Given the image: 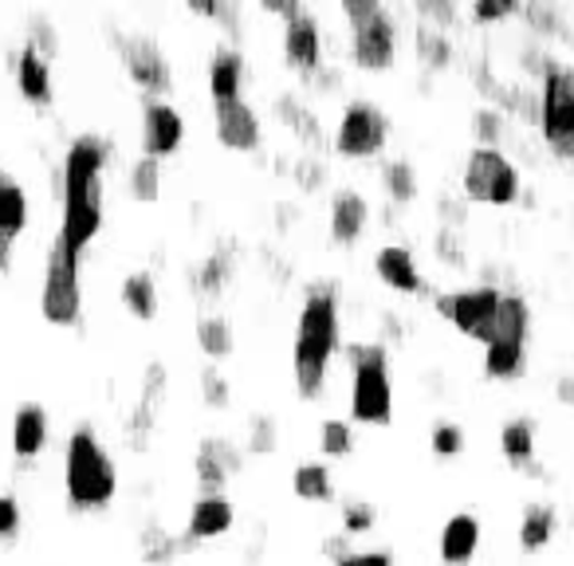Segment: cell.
<instances>
[{
  "mask_svg": "<svg viewBox=\"0 0 574 566\" xmlns=\"http://www.w3.org/2000/svg\"><path fill=\"white\" fill-rule=\"evenodd\" d=\"M111 161V142L99 134H79L64 154V178H59V197H64V217H59V240L76 256L91 245L103 228V173Z\"/></svg>",
  "mask_w": 574,
  "mask_h": 566,
  "instance_id": "obj_1",
  "label": "cell"
},
{
  "mask_svg": "<svg viewBox=\"0 0 574 566\" xmlns=\"http://www.w3.org/2000/svg\"><path fill=\"white\" fill-rule=\"evenodd\" d=\"M342 347V330H339V287L335 283H311L307 295H303V312H300V330H295V394L303 401H315L327 389V370L330 359L339 354Z\"/></svg>",
  "mask_w": 574,
  "mask_h": 566,
  "instance_id": "obj_2",
  "label": "cell"
},
{
  "mask_svg": "<svg viewBox=\"0 0 574 566\" xmlns=\"http://www.w3.org/2000/svg\"><path fill=\"white\" fill-rule=\"evenodd\" d=\"M64 488L71 508L79 511H103L111 508L114 491H119V472L114 461L99 444V433L91 424H79L76 433L67 437L64 449Z\"/></svg>",
  "mask_w": 574,
  "mask_h": 566,
  "instance_id": "obj_3",
  "label": "cell"
},
{
  "mask_svg": "<svg viewBox=\"0 0 574 566\" xmlns=\"http://www.w3.org/2000/svg\"><path fill=\"white\" fill-rule=\"evenodd\" d=\"M350 362V417L358 424L394 421V377H390V354L382 342H354L347 347Z\"/></svg>",
  "mask_w": 574,
  "mask_h": 566,
  "instance_id": "obj_4",
  "label": "cell"
},
{
  "mask_svg": "<svg viewBox=\"0 0 574 566\" xmlns=\"http://www.w3.org/2000/svg\"><path fill=\"white\" fill-rule=\"evenodd\" d=\"M342 16L350 24V64L362 71H386L397 56V29L382 4L374 0H347Z\"/></svg>",
  "mask_w": 574,
  "mask_h": 566,
  "instance_id": "obj_5",
  "label": "cell"
},
{
  "mask_svg": "<svg viewBox=\"0 0 574 566\" xmlns=\"http://www.w3.org/2000/svg\"><path fill=\"white\" fill-rule=\"evenodd\" d=\"M79 260L64 240H52L44 260V287H40V312L52 327H79L83 319V283H79Z\"/></svg>",
  "mask_w": 574,
  "mask_h": 566,
  "instance_id": "obj_6",
  "label": "cell"
},
{
  "mask_svg": "<svg viewBox=\"0 0 574 566\" xmlns=\"http://www.w3.org/2000/svg\"><path fill=\"white\" fill-rule=\"evenodd\" d=\"M519 193H524L519 170L504 158V150L476 146V150L469 154V161H464V201L508 208L519 201Z\"/></svg>",
  "mask_w": 574,
  "mask_h": 566,
  "instance_id": "obj_7",
  "label": "cell"
},
{
  "mask_svg": "<svg viewBox=\"0 0 574 566\" xmlns=\"http://www.w3.org/2000/svg\"><path fill=\"white\" fill-rule=\"evenodd\" d=\"M539 131L559 158H574V71L551 67L539 91Z\"/></svg>",
  "mask_w": 574,
  "mask_h": 566,
  "instance_id": "obj_8",
  "label": "cell"
},
{
  "mask_svg": "<svg viewBox=\"0 0 574 566\" xmlns=\"http://www.w3.org/2000/svg\"><path fill=\"white\" fill-rule=\"evenodd\" d=\"M499 287L484 283V287H472V292H444L437 295V312L441 319H449L452 327L469 335V339L492 342V330H496V312H499Z\"/></svg>",
  "mask_w": 574,
  "mask_h": 566,
  "instance_id": "obj_9",
  "label": "cell"
},
{
  "mask_svg": "<svg viewBox=\"0 0 574 566\" xmlns=\"http://www.w3.org/2000/svg\"><path fill=\"white\" fill-rule=\"evenodd\" d=\"M390 142V118L374 103H347L335 131V154L339 158H378Z\"/></svg>",
  "mask_w": 574,
  "mask_h": 566,
  "instance_id": "obj_10",
  "label": "cell"
},
{
  "mask_svg": "<svg viewBox=\"0 0 574 566\" xmlns=\"http://www.w3.org/2000/svg\"><path fill=\"white\" fill-rule=\"evenodd\" d=\"M119 56H123V67L126 76L142 87V91L150 94V99H161V94H170L173 87V71H170V59L166 52L158 47V39L142 36H119Z\"/></svg>",
  "mask_w": 574,
  "mask_h": 566,
  "instance_id": "obj_11",
  "label": "cell"
},
{
  "mask_svg": "<svg viewBox=\"0 0 574 566\" xmlns=\"http://www.w3.org/2000/svg\"><path fill=\"white\" fill-rule=\"evenodd\" d=\"M185 142V118L166 99H146L142 106V158H173Z\"/></svg>",
  "mask_w": 574,
  "mask_h": 566,
  "instance_id": "obj_12",
  "label": "cell"
},
{
  "mask_svg": "<svg viewBox=\"0 0 574 566\" xmlns=\"http://www.w3.org/2000/svg\"><path fill=\"white\" fill-rule=\"evenodd\" d=\"M283 64L292 67V71H300V76H307V79L323 67L319 20L311 16L307 9L283 24Z\"/></svg>",
  "mask_w": 574,
  "mask_h": 566,
  "instance_id": "obj_13",
  "label": "cell"
},
{
  "mask_svg": "<svg viewBox=\"0 0 574 566\" xmlns=\"http://www.w3.org/2000/svg\"><path fill=\"white\" fill-rule=\"evenodd\" d=\"M245 468V453L225 437H209L198 449V484L201 496H225V484Z\"/></svg>",
  "mask_w": 574,
  "mask_h": 566,
  "instance_id": "obj_14",
  "label": "cell"
},
{
  "mask_svg": "<svg viewBox=\"0 0 574 566\" xmlns=\"http://www.w3.org/2000/svg\"><path fill=\"white\" fill-rule=\"evenodd\" d=\"M217 114V142L233 154H252L260 150V114L245 103V99H233V103H213Z\"/></svg>",
  "mask_w": 574,
  "mask_h": 566,
  "instance_id": "obj_15",
  "label": "cell"
},
{
  "mask_svg": "<svg viewBox=\"0 0 574 566\" xmlns=\"http://www.w3.org/2000/svg\"><path fill=\"white\" fill-rule=\"evenodd\" d=\"M370 225V205L358 189H339L330 197V240L335 245H358Z\"/></svg>",
  "mask_w": 574,
  "mask_h": 566,
  "instance_id": "obj_16",
  "label": "cell"
},
{
  "mask_svg": "<svg viewBox=\"0 0 574 566\" xmlns=\"http://www.w3.org/2000/svg\"><path fill=\"white\" fill-rule=\"evenodd\" d=\"M12 76H16L20 94H24L32 106L52 103V94H56V87H52V59L40 56L32 44H24L16 52V59H12Z\"/></svg>",
  "mask_w": 574,
  "mask_h": 566,
  "instance_id": "obj_17",
  "label": "cell"
},
{
  "mask_svg": "<svg viewBox=\"0 0 574 566\" xmlns=\"http://www.w3.org/2000/svg\"><path fill=\"white\" fill-rule=\"evenodd\" d=\"M245 52L236 44H221L213 52V64H209V94H213V103H233L240 99L245 91Z\"/></svg>",
  "mask_w": 574,
  "mask_h": 566,
  "instance_id": "obj_18",
  "label": "cell"
},
{
  "mask_svg": "<svg viewBox=\"0 0 574 566\" xmlns=\"http://www.w3.org/2000/svg\"><path fill=\"white\" fill-rule=\"evenodd\" d=\"M233 500L228 496H198V503L189 508L185 539L189 543H201V539H221L233 528Z\"/></svg>",
  "mask_w": 574,
  "mask_h": 566,
  "instance_id": "obj_19",
  "label": "cell"
},
{
  "mask_svg": "<svg viewBox=\"0 0 574 566\" xmlns=\"http://www.w3.org/2000/svg\"><path fill=\"white\" fill-rule=\"evenodd\" d=\"M374 272H378V280L386 283L390 292H402V295H417V292H421V272H417L414 252H409L405 245L378 248Z\"/></svg>",
  "mask_w": 574,
  "mask_h": 566,
  "instance_id": "obj_20",
  "label": "cell"
},
{
  "mask_svg": "<svg viewBox=\"0 0 574 566\" xmlns=\"http://www.w3.org/2000/svg\"><path fill=\"white\" fill-rule=\"evenodd\" d=\"M44 449H47V414L36 401H24L12 414V453L20 461H36Z\"/></svg>",
  "mask_w": 574,
  "mask_h": 566,
  "instance_id": "obj_21",
  "label": "cell"
},
{
  "mask_svg": "<svg viewBox=\"0 0 574 566\" xmlns=\"http://www.w3.org/2000/svg\"><path fill=\"white\" fill-rule=\"evenodd\" d=\"M476 547H481V523L476 516H452L444 519L441 528V563L444 566H469L476 558Z\"/></svg>",
  "mask_w": 574,
  "mask_h": 566,
  "instance_id": "obj_22",
  "label": "cell"
},
{
  "mask_svg": "<svg viewBox=\"0 0 574 566\" xmlns=\"http://www.w3.org/2000/svg\"><path fill=\"white\" fill-rule=\"evenodd\" d=\"M531 335V307L524 295L504 292L499 295V312H496V330H492V342H516V347H528Z\"/></svg>",
  "mask_w": 574,
  "mask_h": 566,
  "instance_id": "obj_23",
  "label": "cell"
},
{
  "mask_svg": "<svg viewBox=\"0 0 574 566\" xmlns=\"http://www.w3.org/2000/svg\"><path fill=\"white\" fill-rule=\"evenodd\" d=\"M499 453L511 468H536V424L528 417H511L499 429Z\"/></svg>",
  "mask_w": 574,
  "mask_h": 566,
  "instance_id": "obj_24",
  "label": "cell"
},
{
  "mask_svg": "<svg viewBox=\"0 0 574 566\" xmlns=\"http://www.w3.org/2000/svg\"><path fill=\"white\" fill-rule=\"evenodd\" d=\"M29 193L12 173H0V236L16 240L29 228Z\"/></svg>",
  "mask_w": 574,
  "mask_h": 566,
  "instance_id": "obj_25",
  "label": "cell"
},
{
  "mask_svg": "<svg viewBox=\"0 0 574 566\" xmlns=\"http://www.w3.org/2000/svg\"><path fill=\"white\" fill-rule=\"evenodd\" d=\"M555 539V508L551 503H528L519 516V547L543 551Z\"/></svg>",
  "mask_w": 574,
  "mask_h": 566,
  "instance_id": "obj_26",
  "label": "cell"
},
{
  "mask_svg": "<svg viewBox=\"0 0 574 566\" xmlns=\"http://www.w3.org/2000/svg\"><path fill=\"white\" fill-rule=\"evenodd\" d=\"M123 307L142 322H150L154 315H158V283H154L150 272L126 275L123 280Z\"/></svg>",
  "mask_w": 574,
  "mask_h": 566,
  "instance_id": "obj_27",
  "label": "cell"
},
{
  "mask_svg": "<svg viewBox=\"0 0 574 566\" xmlns=\"http://www.w3.org/2000/svg\"><path fill=\"white\" fill-rule=\"evenodd\" d=\"M275 114H280L283 123L292 126V134L307 146H323V131H319V118L307 111V106L295 99V94H280L275 99Z\"/></svg>",
  "mask_w": 574,
  "mask_h": 566,
  "instance_id": "obj_28",
  "label": "cell"
},
{
  "mask_svg": "<svg viewBox=\"0 0 574 566\" xmlns=\"http://www.w3.org/2000/svg\"><path fill=\"white\" fill-rule=\"evenodd\" d=\"M524 350L528 347H516V342H488L484 347V374L496 377V382H511V377L524 374Z\"/></svg>",
  "mask_w": 574,
  "mask_h": 566,
  "instance_id": "obj_29",
  "label": "cell"
},
{
  "mask_svg": "<svg viewBox=\"0 0 574 566\" xmlns=\"http://www.w3.org/2000/svg\"><path fill=\"white\" fill-rule=\"evenodd\" d=\"M292 488H295V496H300V500H307V503H323V500H330V496H335L330 468H327V464H315V461L295 468Z\"/></svg>",
  "mask_w": 574,
  "mask_h": 566,
  "instance_id": "obj_30",
  "label": "cell"
},
{
  "mask_svg": "<svg viewBox=\"0 0 574 566\" xmlns=\"http://www.w3.org/2000/svg\"><path fill=\"white\" fill-rule=\"evenodd\" d=\"M198 347L205 350L209 359H228L233 354V327L221 315H205L198 322Z\"/></svg>",
  "mask_w": 574,
  "mask_h": 566,
  "instance_id": "obj_31",
  "label": "cell"
},
{
  "mask_svg": "<svg viewBox=\"0 0 574 566\" xmlns=\"http://www.w3.org/2000/svg\"><path fill=\"white\" fill-rule=\"evenodd\" d=\"M382 181H386L390 201H397V205H409V201L417 197V173L405 158L386 161V166H382Z\"/></svg>",
  "mask_w": 574,
  "mask_h": 566,
  "instance_id": "obj_32",
  "label": "cell"
},
{
  "mask_svg": "<svg viewBox=\"0 0 574 566\" xmlns=\"http://www.w3.org/2000/svg\"><path fill=\"white\" fill-rule=\"evenodd\" d=\"M131 197L150 205V201L161 197V161L154 158H138L131 166Z\"/></svg>",
  "mask_w": 574,
  "mask_h": 566,
  "instance_id": "obj_33",
  "label": "cell"
},
{
  "mask_svg": "<svg viewBox=\"0 0 574 566\" xmlns=\"http://www.w3.org/2000/svg\"><path fill=\"white\" fill-rule=\"evenodd\" d=\"M319 449H323V456H350L354 453L350 421H335V417H327V421L319 424Z\"/></svg>",
  "mask_w": 574,
  "mask_h": 566,
  "instance_id": "obj_34",
  "label": "cell"
},
{
  "mask_svg": "<svg viewBox=\"0 0 574 566\" xmlns=\"http://www.w3.org/2000/svg\"><path fill=\"white\" fill-rule=\"evenodd\" d=\"M228 275H233V260H228V252H213L205 264L198 268V292L201 295H217L221 287L228 283Z\"/></svg>",
  "mask_w": 574,
  "mask_h": 566,
  "instance_id": "obj_35",
  "label": "cell"
},
{
  "mask_svg": "<svg viewBox=\"0 0 574 566\" xmlns=\"http://www.w3.org/2000/svg\"><path fill=\"white\" fill-rule=\"evenodd\" d=\"M417 52L429 67H444L452 59L449 36L441 29H417Z\"/></svg>",
  "mask_w": 574,
  "mask_h": 566,
  "instance_id": "obj_36",
  "label": "cell"
},
{
  "mask_svg": "<svg viewBox=\"0 0 574 566\" xmlns=\"http://www.w3.org/2000/svg\"><path fill=\"white\" fill-rule=\"evenodd\" d=\"M378 511L370 500H347L342 503V535H367L374 531Z\"/></svg>",
  "mask_w": 574,
  "mask_h": 566,
  "instance_id": "obj_37",
  "label": "cell"
},
{
  "mask_svg": "<svg viewBox=\"0 0 574 566\" xmlns=\"http://www.w3.org/2000/svg\"><path fill=\"white\" fill-rule=\"evenodd\" d=\"M472 131H476L481 146L499 150V138H504V114H499L496 106H484V111H476V118H472Z\"/></svg>",
  "mask_w": 574,
  "mask_h": 566,
  "instance_id": "obj_38",
  "label": "cell"
},
{
  "mask_svg": "<svg viewBox=\"0 0 574 566\" xmlns=\"http://www.w3.org/2000/svg\"><path fill=\"white\" fill-rule=\"evenodd\" d=\"M201 401H205L209 409H225L228 401H233V389H228V382L221 377V370H205V374H201Z\"/></svg>",
  "mask_w": 574,
  "mask_h": 566,
  "instance_id": "obj_39",
  "label": "cell"
},
{
  "mask_svg": "<svg viewBox=\"0 0 574 566\" xmlns=\"http://www.w3.org/2000/svg\"><path fill=\"white\" fill-rule=\"evenodd\" d=\"M434 453L437 456H461L464 453V429L461 424H452V421H441L434 429Z\"/></svg>",
  "mask_w": 574,
  "mask_h": 566,
  "instance_id": "obj_40",
  "label": "cell"
},
{
  "mask_svg": "<svg viewBox=\"0 0 574 566\" xmlns=\"http://www.w3.org/2000/svg\"><path fill=\"white\" fill-rule=\"evenodd\" d=\"M248 453H275L272 417H252V424H248Z\"/></svg>",
  "mask_w": 574,
  "mask_h": 566,
  "instance_id": "obj_41",
  "label": "cell"
},
{
  "mask_svg": "<svg viewBox=\"0 0 574 566\" xmlns=\"http://www.w3.org/2000/svg\"><path fill=\"white\" fill-rule=\"evenodd\" d=\"M142 558L150 566H161V563H170L173 558V539L170 535H161V531H146L142 535Z\"/></svg>",
  "mask_w": 574,
  "mask_h": 566,
  "instance_id": "obj_42",
  "label": "cell"
},
{
  "mask_svg": "<svg viewBox=\"0 0 574 566\" xmlns=\"http://www.w3.org/2000/svg\"><path fill=\"white\" fill-rule=\"evenodd\" d=\"M20 523H24V511H20L16 496H0V539H16Z\"/></svg>",
  "mask_w": 574,
  "mask_h": 566,
  "instance_id": "obj_43",
  "label": "cell"
},
{
  "mask_svg": "<svg viewBox=\"0 0 574 566\" xmlns=\"http://www.w3.org/2000/svg\"><path fill=\"white\" fill-rule=\"evenodd\" d=\"M295 181H300V189H319L323 181H327V166H323L319 158H295Z\"/></svg>",
  "mask_w": 574,
  "mask_h": 566,
  "instance_id": "obj_44",
  "label": "cell"
},
{
  "mask_svg": "<svg viewBox=\"0 0 574 566\" xmlns=\"http://www.w3.org/2000/svg\"><path fill=\"white\" fill-rule=\"evenodd\" d=\"M524 16L531 20V29L539 32V36H555L559 29H563V20H559V12L551 9V4H531V9H524Z\"/></svg>",
  "mask_w": 574,
  "mask_h": 566,
  "instance_id": "obj_45",
  "label": "cell"
},
{
  "mask_svg": "<svg viewBox=\"0 0 574 566\" xmlns=\"http://www.w3.org/2000/svg\"><path fill=\"white\" fill-rule=\"evenodd\" d=\"M516 4H472V20H481V24H496V20H508L516 16Z\"/></svg>",
  "mask_w": 574,
  "mask_h": 566,
  "instance_id": "obj_46",
  "label": "cell"
},
{
  "mask_svg": "<svg viewBox=\"0 0 574 566\" xmlns=\"http://www.w3.org/2000/svg\"><path fill=\"white\" fill-rule=\"evenodd\" d=\"M339 566H394V555H386V551H350Z\"/></svg>",
  "mask_w": 574,
  "mask_h": 566,
  "instance_id": "obj_47",
  "label": "cell"
},
{
  "mask_svg": "<svg viewBox=\"0 0 574 566\" xmlns=\"http://www.w3.org/2000/svg\"><path fill=\"white\" fill-rule=\"evenodd\" d=\"M437 248H441V260L444 264H461L464 256H461V240H457V236H452V228H441V236H437Z\"/></svg>",
  "mask_w": 574,
  "mask_h": 566,
  "instance_id": "obj_48",
  "label": "cell"
},
{
  "mask_svg": "<svg viewBox=\"0 0 574 566\" xmlns=\"http://www.w3.org/2000/svg\"><path fill=\"white\" fill-rule=\"evenodd\" d=\"M323 555H330V558H335V566H339L342 558L350 555V535H335V539H327V543H323Z\"/></svg>",
  "mask_w": 574,
  "mask_h": 566,
  "instance_id": "obj_49",
  "label": "cell"
},
{
  "mask_svg": "<svg viewBox=\"0 0 574 566\" xmlns=\"http://www.w3.org/2000/svg\"><path fill=\"white\" fill-rule=\"evenodd\" d=\"M559 401H566V406H574V374H563L559 377Z\"/></svg>",
  "mask_w": 574,
  "mask_h": 566,
  "instance_id": "obj_50",
  "label": "cell"
},
{
  "mask_svg": "<svg viewBox=\"0 0 574 566\" xmlns=\"http://www.w3.org/2000/svg\"><path fill=\"white\" fill-rule=\"evenodd\" d=\"M12 245H16V240H9V236H0V275H4V272L12 268Z\"/></svg>",
  "mask_w": 574,
  "mask_h": 566,
  "instance_id": "obj_51",
  "label": "cell"
},
{
  "mask_svg": "<svg viewBox=\"0 0 574 566\" xmlns=\"http://www.w3.org/2000/svg\"><path fill=\"white\" fill-rule=\"evenodd\" d=\"M0 173H4V170H0Z\"/></svg>",
  "mask_w": 574,
  "mask_h": 566,
  "instance_id": "obj_52",
  "label": "cell"
}]
</instances>
